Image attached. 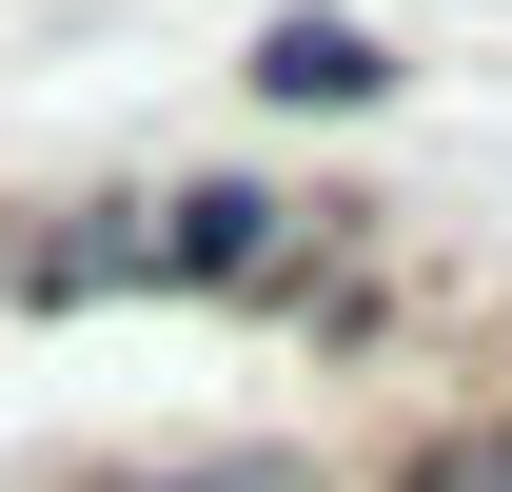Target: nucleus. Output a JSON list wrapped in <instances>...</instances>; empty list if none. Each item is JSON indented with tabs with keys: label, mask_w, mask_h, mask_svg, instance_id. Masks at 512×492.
<instances>
[{
	"label": "nucleus",
	"mask_w": 512,
	"mask_h": 492,
	"mask_svg": "<svg viewBox=\"0 0 512 492\" xmlns=\"http://www.w3.org/2000/svg\"><path fill=\"white\" fill-rule=\"evenodd\" d=\"M335 256H355V197H276V178L158 197V296H316Z\"/></svg>",
	"instance_id": "f257e3e1"
},
{
	"label": "nucleus",
	"mask_w": 512,
	"mask_h": 492,
	"mask_svg": "<svg viewBox=\"0 0 512 492\" xmlns=\"http://www.w3.org/2000/svg\"><path fill=\"white\" fill-rule=\"evenodd\" d=\"M237 79H256V99H296V119H355V99H394V40H375V20H335V0H276Z\"/></svg>",
	"instance_id": "f03ea898"
},
{
	"label": "nucleus",
	"mask_w": 512,
	"mask_h": 492,
	"mask_svg": "<svg viewBox=\"0 0 512 492\" xmlns=\"http://www.w3.org/2000/svg\"><path fill=\"white\" fill-rule=\"evenodd\" d=\"M79 492H316L296 453H99Z\"/></svg>",
	"instance_id": "7ed1b4c3"
},
{
	"label": "nucleus",
	"mask_w": 512,
	"mask_h": 492,
	"mask_svg": "<svg viewBox=\"0 0 512 492\" xmlns=\"http://www.w3.org/2000/svg\"><path fill=\"white\" fill-rule=\"evenodd\" d=\"M394 492H512V414H473V433H414V453H394Z\"/></svg>",
	"instance_id": "20e7f679"
}]
</instances>
